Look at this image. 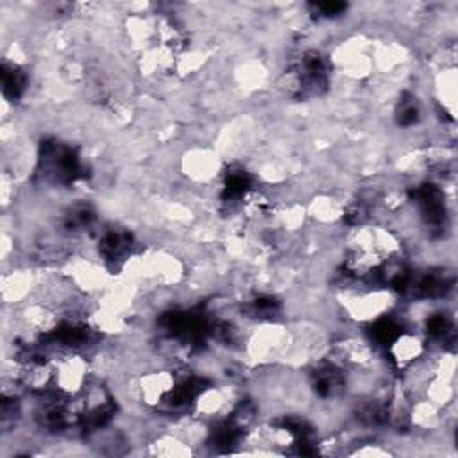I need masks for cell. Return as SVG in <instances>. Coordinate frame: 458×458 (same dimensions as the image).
Listing matches in <instances>:
<instances>
[{
    "label": "cell",
    "instance_id": "obj_1",
    "mask_svg": "<svg viewBox=\"0 0 458 458\" xmlns=\"http://www.w3.org/2000/svg\"><path fill=\"white\" fill-rule=\"evenodd\" d=\"M429 95L435 104L447 114V120L454 122L456 114V64L442 66L431 72L429 77Z\"/></svg>",
    "mask_w": 458,
    "mask_h": 458
}]
</instances>
